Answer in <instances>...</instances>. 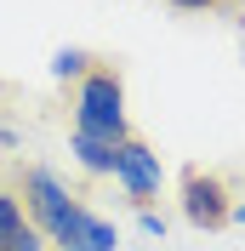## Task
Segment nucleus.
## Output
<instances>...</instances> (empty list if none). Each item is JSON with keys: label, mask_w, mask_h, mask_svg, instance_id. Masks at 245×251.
<instances>
[{"label": "nucleus", "mask_w": 245, "mask_h": 251, "mask_svg": "<svg viewBox=\"0 0 245 251\" xmlns=\"http://www.w3.org/2000/svg\"><path fill=\"white\" fill-rule=\"evenodd\" d=\"M74 131H86V137H103L120 149L131 131H125V86L114 69H92V75L80 80L74 92Z\"/></svg>", "instance_id": "nucleus-1"}, {"label": "nucleus", "mask_w": 245, "mask_h": 251, "mask_svg": "<svg viewBox=\"0 0 245 251\" xmlns=\"http://www.w3.org/2000/svg\"><path fill=\"white\" fill-rule=\"evenodd\" d=\"M23 205H29V228H34L40 240H51V234L63 228V217H69L80 200H69V188L57 183V172L29 166V172H23Z\"/></svg>", "instance_id": "nucleus-2"}, {"label": "nucleus", "mask_w": 245, "mask_h": 251, "mask_svg": "<svg viewBox=\"0 0 245 251\" xmlns=\"http://www.w3.org/2000/svg\"><path fill=\"white\" fill-rule=\"evenodd\" d=\"M114 177H120V188L131 194L137 205H148L154 194H160V154H154L148 143H137V137H125L120 149H114Z\"/></svg>", "instance_id": "nucleus-3"}, {"label": "nucleus", "mask_w": 245, "mask_h": 251, "mask_svg": "<svg viewBox=\"0 0 245 251\" xmlns=\"http://www.w3.org/2000/svg\"><path fill=\"white\" fill-rule=\"evenodd\" d=\"M183 217L194 223V228H222V223L234 217L228 188L217 183V177H205V172H188L183 177Z\"/></svg>", "instance_id": "nucleus-4"}, {"label": "nucleus", "mask_w": 245, "mask_h": 251, "mask_svg": "<svg viewBox=\"0 0 245 251\" xmlns=\"http://www.w3.org/2000/svg\"><path fill=\"white\" fill-rule=\"evenodd\" d=\"M51 246L57 251H114L120 246V228L108 217H97V211H86V205H74L63 217V228L51 234Z\"/></svg>", "instance_id": "nucleus-5"}, {"label": "nucleus", "mask_w": 245, "mask_h": 251, "mask_svg": "<svg viewBox=\"0 0 245 251\" xmlns=\"http://www.w3.org/2000/svg\"><path fill=\"white\" fill-rule=\"evenodd\" d=\"M69 154L86 166V172H114V143H103V137H86V131H74V143H69Z\"/></svg>", "instance_id": "nucleus-6"}, {"label": "nucleus", "mask_w": 245, "mask_h": 251, "mask_svg": "<svg viewBox=\"0 0 245 251\" xmlns=\"http://www.w3.org/2000/svg\"><path fill=\"white\" fill-rule=\"evenodd\" d=\"M29 228V217H23V205H17V194H0V251L17 246V234Z\"/></svg>", "instance_id": "nucleus-7"}, {"label": "nucleus", "mask_w": 245, "mask_h": 251, "mask_svg": "<svg viewBox=\"0 0 245 251\" xmlns=\"http://www.w3.org/2000/svg\"><path fill=\"white\" fill-rule=\"evenodd\" d=\"M51 75L57 80H86L92 75V57H86L80 46H63V51H51Z\"/></svg>", "instance_id": "nucleus-8"}, {"label": "nucleus", "mask_w": 245, "mask_h": 251, "mask_svg": "<svg viewBox=\"0 0 245 251\" xmlns=\"http://www.w3.org/2000/svg\"><path fill=\"white\" fill-rule=\"evenodd\" d=\"M137 228H143V234H148V240H160V234H166V217H160V211H148V205H143V217H137Z\"/></svg>", "instance_id": "nucleus-9"}, {"label": "nucleus", "mask_w": 245, "mask_h": 251, "mask_svg": "<svg viewBox=\"0 0 245 251\" xmlns=\"http://www.w3.org/2000/svg\"><path fill=\"white\" fill-rule=\"evenodd\" d=\"M6 251H40V234H34V228H23V234H17V246H6Z\"/></svg>", "instance_id": "nucleus-10"}, {"label": "nucleus", "mask_w": 245, "mask_h": 251, "mask_svg": "<svg viewBox=\"0 0 245 251\" xmlns=\"http://www.w3.org/2000/svg\"><path fill=\"white\" fill-rule=\"evenodd\" d=\"M171 6H183V12H211V6H222V0H171Z\"/></svg>", "instance_id": "nucleus-11"}, {"label": "nucleus", "mask_w": 245, "mask_h": 251, "mask_svg": "<svg viewBox=\"0 0 245 251\" xmlns=\"http://www.w3.org/2000/svg\"><path fill=\"white\" fill-rule=\"evenodd\" d=\"M234 223H245V205H234Z\"/></svg>", "instance_id": "nucleus-12"}, {"label": "nucleus", "mask_w": 245, "mask_h": 251, "mask_svg": "<svg viewBox=\"0 0 245 251\" xmlns=\"http://www.w3.org/2000/svg\"><path fill=\"white\" fill-rule=\"evenodd\" d=\"M240 29H245V17H240Z\"/></svg>", "instance_id": "nucleus-13"}]
</instances>
